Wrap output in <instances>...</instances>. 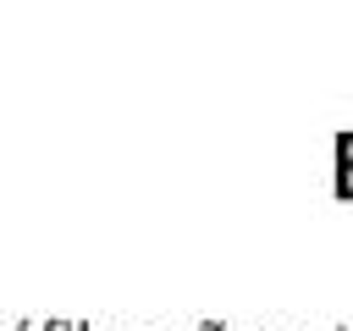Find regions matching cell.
I'll return each mask as SVG.
<instances>
[{"mask_svg": "<svg viewBox=\"0 0 353 331\" xmlns=\"http://www.w3.org/2000/svg\"><path fill=\"white\" fill-rule=\"evenodd\" d=\"M44 331H77L72 320H44Z\"/></svg>", "mask_w": 353, "mask_h": 331, "instance_id": "obj_1", "label": "cell"}, {"mask_svg": "<svg viewBox=\"0 0 353 331\" xmlns=\"http://www.w3.org/2000/svg\"><path fill=\"white\" fill-rule=\"evenodd\" d=\"M11 331H39V325H33V320H17V325H11Z\"/></svg>", "mask_w": 353, "mask_h": 331, "instance_id": "obj_2", "label": "cell"}]
</instances>
